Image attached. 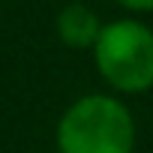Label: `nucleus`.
I'll use <instances>...</instances> for the list:
<instances>
[{"label": "nucleus", "instance_id": "3", "mask_svg": "<svg viewBox=\"0 0 153 153\" xmlns=\"http://www.w3.org/2000/svg\"><path fill=\"white\" fill-rule=\"evenodd\" d=\"M102 18L93 6L81 3V0H72V3L60 6V12L54 15V33L60 39L63 48L69 51H90L99 30H102Z\"/></svg>", "mask_w": 153, "mask_h": 153}, {"label": "nucleus", "instance_id": "4", "mask_svg": "<svg viewBox=\"0 0 153 153\" xmlns=\"http://www.w3.org/2000/svg\"><path fill=\"white\" fill-rule=\"evenodd\" d=\"M126 15H153V0H114Z\"/></svg>", "mask_w": 153, "mask_h": 153}, {"label": "nucleus", "instance_id": "2", "mask_svg": "<svg viewBox=\"0 0 153 153\" xmlns=\"http://www.w3.org/2000/svg\"><path fill=\"white\" fill-rule=\"evenodd\" d=\"M96 75L117 96H144L153 90V27L138 15L102 24L90 48Z\"/></svg>", "mask_w": 153, "mask_h": 153}, {"label": "nucleus", "instance_id": "1", "mask_svg": "<svg viewBox=\"0 0 153 153\" xmlns=\"http://www.w3.org/2000/svg\"><path fill=\"white\" fill-rule=\"evenodd\" d=\"M138 126L117 93H84L72 99L54 126L57 153H135Z\"/></svg>", "mask_w": 153, "mask_h": 153}]
</instances>
